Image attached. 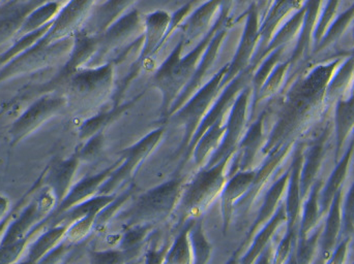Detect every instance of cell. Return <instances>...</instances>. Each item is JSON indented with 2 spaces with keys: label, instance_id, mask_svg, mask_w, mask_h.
<instances>
[{
  "label": "cell",
  "instance_id": "obj_1",
  "mask_svg": "<svg viewBox=\"0 0 354 264\" xmlns=\"http://www.w3.org/2000/svg\"><path fill=\"white\" fill-rule=\"evenodd\" d=\"M187 182L185 176H176L149 189L139 195L128 209H122L114 220L120 221L122 228L139 224L156 225L164 221L176 212Z\"/></svg>",
  "mask_w": 354,
  "mask_h": 264
},
{
  "label": "cell",
  "instance_id": "obj_2",
  "mask_svg": "<svg viewBox=\"0 0 354 264\" xmlns=\"http://www.w3.org/2000/svg\"><path fill=\"white\" fill-rule=\"evenodd\" d=\"M232 157L225 158L214 165L202 167L187 181L176 210L178 214L177 230L187 220L198 219L221 195L229 179L228 166Z\"/></svg>",
  "mask_w": 354,
  "mask_h": 264
},
{
  "label": "cell",
  "instance_id": "obj_3",
  "mask_svg": "<svg viewBox=\"0 0 354 264\" xmlns=\"http://www.w3.org/2000/svg\"><path fill=\"white\" fill-rule=\"evenodd\" d=\"M112 61L79 70L64 86L66 103L83 112H93L111 97L114 85Z\"/></svg>",
  "mask_w": 354,
  "mask_h": 264
},
{
  "label": "cell",
  "instance_id": "obj_4",
  "mask_svg": "<svg viewBox=\"0 0 354 264\" xmlns=\"http://www.w3.org/2000/svg\"><path fill=\"white\" fill-rule=\"evenodd\" d=\"M227 70H228V65L221 68L207 83L194 93L193 97L178 111L169 118L174 125L183 128L185 130V136L180 147V151L183 153L189 147V141L195 134L198 126L207 115L214 101L218 99V93L223 90V80Z\"/></svg>",
  "mask_w": 354,
  "mask_h": 264
},
{
  "label": "cell",
  "instance_id": "obj_5",
  "mask_svg": "<svg viewBox=\"0 0 354 264\" xmlns=\"http://www.w3.org/2000/svg\"><path fill=\"white\" fill-rule=\"evenodd\" d=\"M145 17L137 10H132L118 19L103 33L97 35V52L89 66L103 64L110 54L127 50L142 39Z\"/></svg>",
  "mask_w": 354,
  "mask_h": 264
},
{
  "label": "cell",
  "instance_id": "obj_6",
  "mask_svg": "<svg viewBox=\"0 0 354 264\" xmlns=\"http://www.w3.org/2000/svg\"><path fill=\"white\" fill-rule=\"evenodd\" d=\"M56 207V199L52 191L44 185L24 209L17 215L8 226L0 242V247L8 246L27 238L31 230L46 219Z\"/></svg>",
  "mask_w": 354,
  "mask_h": 264
},
{
  "label": "cell",
  "instance_id": "obj_7",
  "mask_svg": "<svg viewBox=\"0 0 354 264\" xmlns=\"http://www.w3.org/2000/svg\"><path fill=\"white\" fill-rule=\"evenodd\" d=\"M164 132V128H158L140 139L136 145L126 150L122 153V162L112 172L111 176L106 181L105 184L101 187L99 195L115 194L114 192L134 176L137 168L157 147Z\"/></svg>",
  "mask_w": 354,
  "mask_h": 264
},
{
  "label": "cell",
  "instance_id": "obj_8",
  "mask_svg": "<svg viewBox=\"0 0 354 264\" xmlns=\"http://www.w3.org/2000/svg\"><path fill=\"white\" fill-rule=\"evenodd\" d=\"M120 162H122V158L118 160L115 163L109 166V167L104 170L103 172L93 174V176H86V178L83 179L80 182L74 185V186L71 188L68 195L64 197V201H62L59 205L54 207L53 211L48 215V217L46 218L44 221L37 224V225L31 230L28 236L29 238H33L39 232H44L46 228L49 227L50 224H51L54 220L57 219L58 217L64 215L66 212L70 211L72 207H76V205H80V203H84V201H88V199L99 195L100 189L105 184L106 181L111 176L112 172L120 165Z\"/></svg>",
  "mask_w": 354,
  "mask_h": 264
},
{
  "label": "cell",
  "instance_id": "obj_9",
  "mask_svg": "<svg viewBox=\"0 0 354 264\" xmlns=\"http://www.w3.org/2000/svg\"><path fill=\"white\" fill-rule=\"evenodd\" d=\"M252 95L251 86L248 85L243 89L236 101L229 111L228 119L225 122L226 130L222 143L212 154L205 166H212L225 158L232 157L236 152L239 141H241L247 125V114L249 109L250 97ZM204 166V167H205Z\"/></svg>",
  "mask_w": 354,
  "mask_h": 264
},
{
  "label": "cell",
  "instance_id": "obj_10",
  "mask_svg": "<svg viewBox=\"0 0 354 264\" xmlns=\"http://www.w3.org/2000/svg\"><path fill=\"white\" fill-rule=\"evenodd\" d=\"M66 105L68 103L64 95H46L37 99L22 115L17 118L10 128L12 145L20 143L23 139L37 130L41 124L59 113Z\"/></svg>",
  "mask_w": 354,
  "mask_h": 264
},
{
  "label": "cell",
  "instance_id": "obj_11",
  "mask_svg": "<svg viewBox=\"0 0 354 264\" xmlns=\"http://www.w3.org/2000/svg\"><path fill=\"white\" fill-rule=\"evenodd\" d=\"M253 74L254 70H252L251 68H249L247 70L239 74L236 78L233 79L228 85H226V86L223 88V90L221 91L220 97H218L216 101H214L212 109L208 112L205 118L202 120L201 123H200L197 130H196L195 134L192 137L189 147L187 148L185 152V161H187L189 156L192 155L194 145L197 143L198 139H199L204 133L207 132L212 125H214L216 122L225 120L227 112L230 111L239 93H241L243 89L245 88L248 85H250Z\"/></svg>",
  "mask_w": 354,
  "mask_h": 264
},
{
  "label": "cell",
  "instance_id": "obj_12",
  "mask_svg": "<svg viewBox=\"0 0 354 264\" xmlns=\"http://www.w3.org/2000/svg\"><path fill=\"white\" fill-rule=\"evenodd\" d=\"M95 0H70L62 6L41 41L46 45L70 39L81 30L91 16Z\"/></svg>",
  "mask_w": 354,
  "mask_h": 264
},
{
  "label": "cell",
  "instance_id": "obj_13",
  "mask_svg": "<svg viewBox=\"0 0 354 264\" xmlns=\"http://www.w3.org/2000/svg\"><path fill=\"white\" fill-rule=\"evenodd\" d=\"M260 39V18L255 4L251 3L248 8L247 20L241 41L232 61L228 64V70L223 80V88L233 79L251 66L256 53V47Z\"/></svg>",
  "mask_w": 354,
  "mask_h": 264
},
{
  "label": "cell",
  "instance_id": "obj_14",
  "mask_svg": "<svg viewBox=\"0 0 354 264\" xmlns=\"http://www.w3.org/2000/svg\"><path fill=\"white\" fill-rule=\"evenodd\" d=\"M185 47V41L180 37L178 43L172 50L170 55L164 60L151 79V85L161 92L163 97L162 109L165 117H168L170 109L181 93L179 87V65Z\"/></svg>",
  "mask_w": 354,
  "mask_h": 264
},
{
  "label": "cell",
  "instance_id": "obj_15",
  "mask_svg": "<svg viewBox=\"0 0 354 264\" xmlns=\"http://www.w3.org/2000/svg\"><path fill=\"white\" fill-rule=\"evenodd\" d=\"M172 16L166 10H156L145 16V31L142 35L140 55L134 70L145 65L153 56L159 53L168 39V31L171 25Z\"/></svg>",
  "mask_w": 354,
  "mask_h": 264
},
{
  "label": "cell",
  "instance_id": "obj_16",
  "mask_svg": "<svg viewBox=\"0 0 354 264\" xmlns=\"http://www.w3.org/2000/svg\"><path fill=\"white\" fill-rule=\"evenodd\" d=\"M226 35L227 26L224 25V26L221 27V28L216 31V34L212 37L209 45L206 48L205 52H204L203 56H202L201 60H200L199 64H198L197 70H196L193 78L189 81V84L185 87V89L181 91L176 101H174V105H172L171 109H170L167 118L171 117L176 112L178 111V110L193 97L196 91L201 88L204 79L209 74L212 65H214V62H216V56H218L221 45H222Z\"/></svg>",
  "mask_w": 354,
  "mask_h": 264
},
{
  "label": "cell",
  "instance_id": "obj_17",
  "mask_svg": "<svg viewBox=\"0 0 354 264\" xmlns=\"http://www.w3.org/2000/svg\"><path fill=\"white\" fill-rule=\"evenodd\" d=\"M263 119L264 114L257 118L250 125L239 141L236 152L233 155V162L228 170V176L243 170H251L258 153L262 149L263 143Z\"/></svg>",
  "mask_w": 354,
  "mask_h": 264
},
{
  "label": "cell",
  "instance_id": "obj_18",
  "mask_svg": "<svg viewBox=\"0 0 354 264\" xmlns=\"http://www.w3.org/2000/svg\"><path fill=\"white\" fill-rule=\"evenodd\" d=\"M256 170H243L231 176L221 193L223 230L226 234L234 215L236 203L247 194L255 179Z\"/></svg>",
  "mask_w": 354,
  "mask_h": 264
},
{
  "label": "cell",
  "instance_id": "obj_19",
  "mask_svg": "<svg viewBox=\"0 0 354 264\" xmlns=\"http://www.w3.org/2000/svg\"><path fill=\"white\" fill-rule=\"evenodd\" d=\"M80 160L76 154L66 160H59L53 165L46 168L44 185L53 193L56 205H59L73 187V180L78 170Z\"/></svg>",
  "mask_w": 354,
  "mask_h": 264
},
{
  "label": "cell",
  "instance_id": "obj_20",
  "mask_svg": "<svg viewBox=\"0 0 354 264\" xmlns=\"http://www.w3.org/2000/svg\"><path fill=\"white\" fill-rule=\"evenodd\" d=\"M137 0H107L97 6V10H93L81 30L97 37L126 14L127 10Z\"/></svg>",
  "mask_w": 354,
  "mask_h": 264
},
{
  "label": "cell",
  "instance_id": "obj_21",
  "mask_svg": "<svg viewBox=\"0 0 354 264\" xmlns=\"http://www.w3.org/2000/svg\"><path fill=\"white\" fill-rule=\"evenodd\" d=\"M223 4L224 0H207L187 18L185 24L181 26V37L185 41V47L192 41L199 39L201 37H204L209 32L212 19L221 10Z\"/></svg>",
  "mask_w": 354,
  "mask_h": 264
},
{
  "label": "cell",
  "instance_id": "obj_22",
  "mask_svg": "<svg viewBox=\"0 0 354 264\" xmlns=\"http://www.w3.org/2000/svg\"><path fill=\"white\" fill-rule=\"evenodd\" d=\"M137 99H138V97L132 99L129 103H122V105L118 103V105H114L112 110L99 112V113L91 116L79 128V139L85 141L91 139L93 135L97 134V133L104 132V130L109 124L115 121L120 116H122V114L126 113L128 110H130L135 105Z\"/></svg>",
  "mask_w": 354,
  "mask_h": 264
},
{
  "label": "cell",
  "instance_id": "obj_23",
  "mask_svg": "<svg viewBox=\"0 0 354 264\" xmlns=\"http://www.w3.org/2000/svg\"><path fill=\"white\" fill-rule=\"evenodd\" d=\"M62 8L59 2L56 0L43 2L35 6V10H31L24 19V22L18 32L19 37L21 39L26 37L51 25L59 14Z\"/></svg>",
  "mask_w": 354,
  "mask_h": 264
},
{
  "label": "cell",
  "instance_id": "obj_24",
  "mask_svg": "<svg viewBox=\"0 0 354 264\" xmlns=\"http://www.w3.org/2000/svg\"><path fill=\"white\" fill-rule=\"evenodd\" d=\"M225 130H226V125H225L224 120H222V121L216 122L198 139L197 143L194 145L193 151H192L196 165L199 167L205 166L212 154L216 152L218 145L222 143Z\"/></svg>",
  "mask_w": 354,
  "mask_h": 264
},
{
  "label": "cell",
  "instance_id": "obj_25",
  "mask_svg": "<svg viewBox=\"0 0 354 264\" xmlns=\"http://www.w3.org/2000/svg\"><path fill=\"white\" fill-rule=\"evenodd\" d=\"M68 227L66 225H56L41 232V236L29 246L28 253L24 261L29 264H37L44 256L64 240Z\"/></svg>",
  "mask_w": 354,
  "mask_h": 264
},
{
  "label": "cell",
  "instance_id": "obj_26",
  "mask_svg": "<svg viewBox=\"0 0 354 264\" xmlns=\"http://www.w3.org/2000/svg\"><path fill=\"white\" fill-rule=\"evenodd\" d=\"M196 219L187 220L178 230V234L170 245L166 255V264H192L193 263V250H192L189 230Z\"/></svg>",
  "mask_w": 354,
  "mask_h": 264
},
{
  "label": "cell",
  "instance_id": "obj_27",
  "mask_svg": "<svg viewBox=\"0 0 354 264\" xmlns=\"http://www.w3.org/2000/svg\"><path fill=\"white\" fill-rule=\"evenodd\" d=\"M115 196L116 194L97 195V196L93 197V199L72 207L70 211L66 212L64 215L54 220L48 228L53 227V226L56 225L70 226L71 224L74 223L77 220L84 217V216L91 213V212H101L102 210L105 209L110 203L113 201Z\"/></svg>",
  "mask_w": 354,
  "mask_h": 264
},
{
  "label": "cell",
  "instance_id": "obj_28",
  "mask_svg": "<svg viewBox=\"0 0 354 264\" xmlns=\"http://www.w3.org/2000/svg\"><path fill=\"white\" fill-rule=\"evenodd\" d=\"M153 224H139V225L124 227L120 234L118 249L140 255L145 247V241L153 232Z\"/></svg>",
  "mask_w": 354,
  "mask_h": 264
},
{
  "label": "cell",
  "instance_id": "obj_29",
  "mask_svg": "<svg viewBox=\"0 0 354 264\" xmlns=\"http://www.w3.org/2000/svg\"><path fill=\"white\" fill-rule=\"evenodd\" d=\"M283 50H284V47L278 48V49L274 50V51L270 52V55H266V60L262 62L260 68L256 70V72H254L253 76H252L251 84V90L252 95H253V99H252V103L257 99L258 95H259L260 90H261L263 85L266 84V80H268V77L272 74V70L276 68V66L278 65L279 62H280L281 57H282Z\"/></svg>",
  "mask_w": 354,
  "mask_h": 264
},
{
  "label": "cell",
  "instance_id": "obj_30",
  "mask_svg": "<svg viewBox=\"0 0 354 264\" xmlns=\"http://www.w3.org/2000/svg\"><path fill=\"white\" fill-rule=\"evenodd\" d=\"M192 250H193V263L207 264L212 255V245L206 238L202 228L201 221L196 219L189 230Z\"/></svg>",
  "mask_w": 354,
  "mask_h": 264
},
{
  "label": "cell",
  "instance_id": "obj_31",
  "mask_svg": "<svg viewBox=\"0 0 354 264\" xmlns=\"http://www.w3.org/2000/svg\"><path fill=\"white\" fill-rule=\"evenodd\" d=\"M282 216L281 214L277 215L270 223L266 224V227L254 238L253 244L249 247L247 252L245 253L243 257L239 259V264H254L255 263L256 259L259 256L260 253L266 248V244H268V240H270V236H272L274 230H276L278 224L280 223Z\"/></svg>",
  "mask_w": 354,
  "mask_h": 264
},
{
  "label": "cell",
  "instance_id": "obj_32",
  "mask_svg": "<svg viewBox=\"0 0 354 264\" xmlns=\"http://www.w3.org/2000/svg\"><path fill=\"white\" fill-rule=\"evenodd\" d=\"M99 213L100 212H91L71 224L66 230L64 240L73 245L79 244L82 241L86 240L89 234L95 232V220H97Z\"/></svg>",
  "mask_w": 354,
  "mask_h": 264
},
{
  "label": "cell",
  "instance_id": "obj_33",
  "mask_svg": "<svg viewBox=\"0 0 354 264\" xmlns=\"http://www.w3.org/2000/svg\"><path fill=\"white\" fill-rule=\"evenodd\" d=\"M133 189L124 191L120 195H116L115 199L110 203L105 209L102 210L95 220V230L99 232H105L106 227L110 222L113 221L114 218L124 209V205L128 203L132 197Z\"/></svg>",
  "mask_w": 354,
  "mask_h": 264
},
{
  "label": "cell",
  "instance_id": "obj_34",
  "mask_svg": "<svg viewBox=\"0 0 354 264\" xmlns=\"http://www.w3.org/2000/svg\"><path fill=\"white\" fill-rule=\"evenodd\" d=\"M138 256V254L118 248L93 250L89 253V264H127Z\"/></svg>",
  "mask_w": 354,
  "mask_h": 264
},
{
  "label": "cell",
  "instance_id": "obj_35",
  "mask_svg": "<svg viewBox=\"0 0 354 264\" xmlns=\"http://www.w3.org/2000/svg\"><path fill=\"white\" fill-rule=\"evenodd\" d=\"M304 18V10L299 12V14L293 16L280 30L274 34L272 37L270 43H268L266 47V51H264L263 55H262V59L268 55L270 52L274 51L278 48L284 47L289 41H291L293 37H295V32H297L299 27L301 26V21Z\"/></svg>",
  "mask_w": 354,
  "mask_h": 264
},
{
  "label": "cell",
  "instance_id": "obj_36",
  "mask_svg": "<svg viewBox=\"0 0 354 264\" xmlns=\"http://www.w3.org/2000/svg\"><path fill=\"white\" fill-rule=\"evenodd\" d=\"M46 170H44L43 174H41L39 179H37V182L35 183L32 187L29 189V191H27L25 193L24 196L20 199V201L17 203V205L12 207L10 211H8V213L6 214L3 218L0 220V236L1 238H3L4 234H6V230H8L10 224L12 223V220L17 217L19 213L24 209L25 205L30 201V199H32L33 195L44 186V179H45Z\"/></svg>",
  "mask_w": 354,
  "mask_h": 264
},
{
  "label": "cell",
  "instance_id": "obj_37",
  "mask_svg": "<svg viewBox=\"0 0 354 264\" xmlns=\"http://www.w3.org/2000/svg\"><path fill=\"white\" fill-rule=\"evenodd\" d=\"M288 65V62H286V63H279L276 68L272 70V74L266 80V84L263 85L261 90H260L257 99L254 103H252V111H253V113L255 112L257 105H259L260 101L272 97V94H274L278 91L279 87L282 84L283 79H284L285 74H286Z\"/></svg>",
  "mask_w": 354,
  "mask_h": 264
},
{
  "label": "cell",
  "instance_id": "obj_38",
  "mask_svg": "<svg viewBox=\"0 0 354 264\" xmlns=\"http://www.w3.org/2000/svg\"><path fill=\"white\" fill-rule=\"evenodd\" d=\"M105 143V136L103 132L97 133L91 136V139L85 141L84 145L77 152V157L80 161L91 162L99 158L104 149Z\"/></svg>",
  "mask_w": 354,
  "mask_h": 264
},
{
  "label": "cell",
  "instance_id": "obj_39",
  "mask_svg": "<svg viewBox=\"0 0 354 264\" xmlns=\"http://www.w3.org/2000/svg\"><path fill=\"white\" fill-rule=\"evenodd\" d=\"M75 245L64 240L53 250L50 251L37 264H58L66 256L68 252L74 248Z\"/></svg>",
  "mask_w": 354,
  "mask_h": 264
},
{
  "label": "cell",
  "instance_id": "obj_40",
  "mask_svg": "<svg viewBox=\"0 0 354 264\" xmlns=\"http://www.w3.org/2000/svg\"><path fill=\"white\" fill-rule=\"evenodd\" d=\"M170 245L171 242L166 241L162 246H155L149 249L140 264H165L166 255L169 250Z\"/></svg>",
  "mask_w": 354,
  "mask_h": 264
},
{
  "label": "cell",
  "instance_id": "obj_41",
  "mask_svg": "<svg viewBox=\"0 0 354 264\" xmlns=\"http://www.w3.org/2000/svg\"><path fill=\"white\" fill-rule=\"evenodd\" d=\"M274 0H252L251 3L255 4L257 8L258 14H259L260 23L263 20L266 14L270 10V6L274 3Z\"/></svg>",
  "mask_w": 354,
  "mask_h": 264
},
{
  "label": "cell",
  "instance_id": "obj_42",
  "mask_svg": "<svg viewBox=\"0 0 354 264\" xmlns=\"http://www.w3.org/2000/svg\"><path fill=\"white\" fill-rule=\"evenodd\" d=\"M270 250L266 247L261 253H260L258 258L256 259L255 263L254 264H270Z\"/></svg>",
  "mask_w": 354,
  "mask_h": 264
},
{
  "label": "cell",
  "instance_id": "obj_43",
  "mask_svg": "<svg viewBox=\"0 0 354 264\" xmlns=\"http://www.w3.org/2000/svg\"><path fill=\"white\" fill-rule=\"evenodd\" d=\"M8 212V201L6 197L0 195V220L6 216Z\"/></svg>",
  "mask_w": 354,
  "mask_h": 264
},
{
  "label": "cell",
  "instance_id": "obj_44",
  "mask_svg": "<svg viewBox=\"0 0 354 264\" xmlns=\"http://www.w3.org/2000/svg\"><path fill=\"white\" fill-rule=\"evenodd\" d=\"M239 259H241V256H239V251H236L234 255L225 264H239Z\"/></svg>",
  "mask_w": 354,
  "mask_h": 264
},
{
  "label": "cell",
  "instance_id": "obj_45",
  "mask_svg": "<svg viewBox=\"0 0 354 264\" xmlns=\"http://www.w3.org/2000/svg\"><path fill=\"white\" fill-rule=\"evenodd\" d=\"M127 264H140V261H137L136 259H134V261H130V263Z\"/></svg>",
  "mask_w": 354,
  "mask_h": 264
},
{
  "label": "cell",
  "instance_id": "obj_46",
  "mask_svg": "<svg viewBox=\"0 0 354 264\" xmlns=\"http://www.w3.org/2000/svg\"><path fill=\"white\" fill-rule=\"evenodd\" d=\"M0 1H1V0H0Z\"/></svg>",
  "mask_w": 354,
  "mask_h": 264
},
{
  "label": "cell",
  "instance_id": "obj_47",
  "mask_svg": "<svg viewBox=\"0 0 354 264\" xmlns=\"http://www.w3.org/2000/svg\"><path fill=\"white\" fill-rule=\"evenodd\" d=\"M165 264H166V263H165Z\"/></svg>",
  "mask_w": 354,
  "mask_h": 264
}]
</instances>
